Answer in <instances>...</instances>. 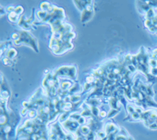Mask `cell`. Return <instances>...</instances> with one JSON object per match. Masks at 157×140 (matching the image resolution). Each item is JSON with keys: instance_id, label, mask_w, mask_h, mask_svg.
I'll return each instance as SVG.
<instances>
[{"instance_id": "1", "label": "cell", "mask_w": 157, "mask_h": 140, "mask_svg": "<svg viewBox=\"0 0 157 140\" xmlns=\"http://www.w3.org/2000/svg\"><path fill=\"white\" fill-rule=\"evenodd\" d=\"M116 130V128L115 127L114 124H108V126L106 127V133L107 134H111V135H113V133L115 132V131Z\"/></svg>"}, {"instance_id": "3", "label": "cell", "mask_w": 157, "mask_h": 140, "mask_svg": "<svg viewBox=\"0 0 157 140\" xmlns=\"http://www.w3.org/2000/svg\"><path fill=\"white\" fill-rule=\"evenodd\" d=\"M128 140H134V139H133V138H129V139H128Z\"/></svg>"}, {"instance_id": "2", "label": "cell", "mask_w": 157, "mask_h": 140, "mask_svg": "<svg viewBox=\"0 0 157 140\" xmlns=\"http://www.w3.org/2000/svg\"><path fill=\"white\" fill-rule=\"evenodd\" d=\"M80 131H81L82 134H83V135H88L89 132H90V128H89L88 127H87V126H83V127L81 128Z\"/></svg>"}]
</instances>
